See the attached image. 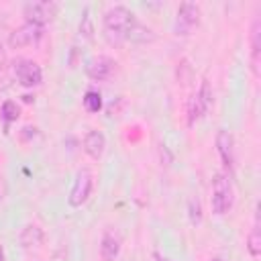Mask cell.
Masks as SVG:
<instances>
[{
	"instance_id": "6da1fadb",
	"label": "cell",
	"mask_w": 261,
	"mask_h": 261,
	"mask_svg": "<svg viewBox=\"0 0 261 261\" xmlns=\"http://www.w3.org/2000/svg\"><path fill=\"white\" fill-rule=\"evenodd\" d=\"M135 22V14L126 6H112L104 12V37L110 45H120L126 37V31Z\"/></svg>"
},
{
	"instance_id": "7a4b0ae2",
	"label": "cell",
	"mask_w": 261,
	"mask_h": 261,
	"mask_svg": "<svg viewBox=\"0 0 261 261\" xmlns=\"http://www.w3.org/2000/svg\"><path fill=\"white\" fill-rule=\"evenodd\" d=\"M212 212L218 216H224L234 202V192H232V184L228 179L226 173H216L212 179Z\"/></svg>"
},
{
	"instance_id": "3957f363",
	"label": "cell",
	"mask_w": 261,
	"mask_h": 261,
	"mask_svg": "<svg viewBox=\"0 0 261 261\" xmlns=\"http://www.w3.org/2000/svg\"><path fill=\"white\" fill-rule=\"evenodd\" d=\"M200 16H202V10L198 4L181 2L177 8V14H175V22H173L175 35H190L200 24Z\"/></svg>"
},
{
	"instance_id": "277c9868",
	"label": "cell",
	"mask_w": 261,
	"mask_h": 261,
	"mask_svg": "<svg viewBox=\"0 0 261 261\" xmlns=\"http://www.w3.org/2000/svg\"><path fill=\"white\" fill-rule=\"evenodd\" d=\"M22 14H24L27 22H35V24L43 27L45 22L53 20V16L57 14V4L55 2H49V0L27 2L22 6Z\"/></svg>"
},
{
	"instance_id": "5b68a950",
	"label": "cell",
	"mask_w": 261,
	"mask_h": 261,
	"mask_svg": "<svg viewBox=\"0 0 261 261\" xmlns=\"http://www.w3.org/2000/svg\"><path fill=\"white\" fill-rule=\"evenodd\" d=\"M43 37V27L35 24V22H24L18 29H14L8 37V45L12 49H20V47H29L35 45L39 39Z\"/></svg>"
},
{
	"instance_id": "8992f818",
	"label": "cell",
	"mask_w": 261,
	"mask_h": 261,
	"mask_svg": "<svg viewBox=\"0 0 261 261\" xmlns=\"http://www.w3.org/2000/svg\"><path fill=\"white\" fill-rule=\"evenodd\" d=\"M92 179H94V177H92V173H90L88 169H80V171L75 173V179H73V186H71L69 198H67L71 206H82V204L90 198L92 186H94Z\"/></svg>"
},
{
	"instance_id": "52a82bcc",
	"label": "cell",
	"mask_w": 261,
	"mask_h": 261,
	"mask_svg": "<svg viewBox=\"0 0 261 261\" xmlns=\"http://www.w3.org/2000/svg\"><path fill=\"white\" fill-rule=\"evenodd\" d=\"M14 75L18 80V84L24 86V88L39 86L41 80H43V71H41V67L33 59H18V61H14Z\"/></svg>"
},
{
	"instance_id": "ba28073f",
	"label": "cell",
	"mask_w": 261,
	"mask_h": 261,
	"mask_svg": "<svg viewBox=\"0 0 261 261\" xmlns=\"http://www.w3.org/2000/svg\"><path fill=\"white\" fill-rule=\"evenodd\" d=\"M216 151L220 155L222 165L228 171H232V163H234V141H232V135L226 128H220L216 133Z\"/></svg>"
},
{
	"instance_id": "9c48e42d",
	"label": "cell",
	"mask_w": 261,
	"mask_h": 261,
	"mask_svg": "<svg viewBox=\"0 0 261 261\" xmlns=\"http://www.w3.org/2000/svg\"><path fill=\"white\" fill-rule=\"evenodd\" d=\"M114 61L110 59V57H106V55H98V57H92L88 63H86V73H88V77H92V80H108L110 75H112V71H114Z\"/></svg>"
},
{
	"instance_id": "30bf717a",
	"label": "cell",
	"mask_w": 261,
	"mask_h": 261,
	"mask_svg": "<svg viewBox=\"0 0 261 261\" xmlns=\"http://www.w3.org/2000/svg\"><path fill=\"white\" fill-rule=\"evenodd\" d=\"M120 247H122V239L116 230L108 228L104 234H102V243H100V255L104 261H114L120 253Z\"/></svg>"
},
{
	"instance_id": "8fae6325",
	"label": "cell",
	"mask_w": 261,
	"mask_h": 261,
	"mask_svg": "<svg viewBox=\"0 0 261 261\" xmlns=\"http://www.w3.org/2000/svg\"><path fill=\"white\" fill-rule=\"evenodd\" d=\"M104 149H106V137L100 130H90L84 137V151L92 159H100L104 155Z\"/></svg>"
},
{
	"instance_id": "7c38bea8",
	"label": "cell",
	"mask_w": 261,
	"mask_h": 261,
	"mask_svg": "<svg viewBox=\"0 0 261 261\" xmlns=\"http://www.w3.org/2000/svg\"><path fill=\"white\" fill-rule=\"evenodd\" d=\"M124 41H130V43H153L155 41V33H153V29H149V27H145V24H141V22H133L130 24V29L126 31V37H124Z\"/></svg>"
},
{
	"instance_id": "4fadbf2b",
	"label": "cell",
	"mask_w": 261,
	"mask_h": 261,
	"mask_svg": "<svg viewBox=\"0 0 261 261\" xmlns=\"http://www.w3.org/2000/svg\"><path fill=\"white\" fill-rule=\"evenodd\" d=\"M261 18H255L251 24V65L255 75L259 73V51H261Z\"/></svg>"
},
{
	"instance_id": "5bb4252c",
	"label": "cell",
	"mask_w": 261,
	"mask_h": 261,
	"mask_svg": "<svg viewBox=\"0 0 261 261\" xmlns=\"http://www.w3.org/2000/svg\"><path fill=\"white\" fill-rule=\"evenodd\" d=\"M43 243V230L37 226V224H27L22 230H20V245L24 249H31V247H39Z\"/></svg>"
},
{
	"instance_id": "9a60e30c",
	"label": "cell",
	"mask_w": 261,
	"mask_h": 261,
	"mask_svg": "<svg viewBox=\"0 0 261 261\" xmlns=\"http://www.w3.org/2000/svg\"><path fill=\"white\" fill-rule=\"evenodd\" d=\"M247 249H249V255L251 257H259L261 253V232H259V214L255 216V222H253V228L247 237Z\"/></svg>"
},
{
	"instance_id": "2e32d148",
	"label": "cell",
	"mask_w": 261,
	"mask_h": 261,
	"mask_svg": "<svg viewBox=\"0 0 261 261\" xmlns=\"http://www.w3.org/2000/svg\"><path fill=\"white\" fill-rule=\"evenodd\" d=\"M208 110L204 108L202 100L198 98V94H194L190 100H188V124H194L196 120H200Z\"/></svg>"
},
{
	"instance_id": "e0dca14e",
	"label": "cell",
	"mask_w": 261,
	"mask_h": 261,
	"mask_svg": "<svg viewBox=\"0 0 261 261\" xmlns=\"http://www.w3.org/2000/svg\"><path fill=\"white\" fill-rule=\"evenodd\" d=\"M82 102H84V108H86L88 112H92V114L102 110V96H100V92H96V90H88V92L84 94Z\"/></svg>"
},
{
	"instance_id": "ac0fdd59",
	"label": "cell",
	"mask_w": 261,
	"mask_h": 261,
	"mask_svg": "<svg viewBox=\"0 0 261 261\" xmlns=\"http://www.w3.org/2000/svg\"><path fill=\"white\" fill-rule=\"evenodd\" d=\"M0 114H2L4 122L8 124V122H14V120L20 116V108H18V104H16V102L6 100V102L2 104V108H0Z\"/></svg>"
},
{
	"instance_id": "d6986e66",
	"label": "cell",
	"mask_w": 261,
	"mask_h": 261,
	"mask_svg": "<svg viewBox=\"0 0 261 261\" xmlns=\"http://www.w3.org/2000/svg\"><path fill=\"white\" fill-rule=\"evenodd\" d=\"M80 35L84 39H92L94 37V24H92V16H90V10L88 8L84 10L82 20H80Z\"/></svg>"
},
{
	"instance_id": "ffe728a7",
	"label": "cell",
	"mask_w": 261,
	"mask_h": 261,
	"mask_svg": "<svg viewBox=\"0 0 261 261\" xmlns=\"http://www.w3.org/2000/svg\"><path fill=\"white\" fill-rule=\"evenodd\" d=\"M188 216H190L192 224H200L202 222V206H200L198 198H190V202H188Z\"/></svg>"
},
{
	"instance_id": "44dd1931",
	"label": "cell",
	"mask_w": 261,
	"mask_h": 261,
	"mask_svg": "<svg viewBox=\"0 0 261 261\" xmlns=\"http://www.w3.org/2000/svg\"><path fill=\"white\" fill-rule=\"evenodd\" d=\"M196 94H198V98L202 100V104H204V108L208 110V108L212 106V100H214V98H212V88H210V84H208L206 80L202 82V86H200V90H198Z\"/></svg>"
},
{
	"instance_id": "7402d4cb",
	"label": "cell",
	"mask_w": 261,
	"mask_h": 261,
	"mask_svg": "<svg viewBox=\"0 0 261 261\" xmlns=\"http://www.w3.org/2000/svg\"><path fill=\"white\" fill-rule=\"evenodd\" d=\"M4 63H6V53H4V49H2V45H0V69L4 67Z\"/></svg>"
},
{
	"instance_id": "603a6c76",
	"label": "cell",
	"mask_w": 261,
	"mask_h": 261,
	"mask_svg": "<svg viewBox=\"0 0 261 261\" xmlns=\"http://www.w3.org/2000/svg\"><path fill=\"white\" fill-rule=\"evenodd\" d=\"M155 259H159V261H171V259H167V257H161L159 253H155Z\"/></svg>"
},
{
	"instance_id": "cb8c5ba5",
	"label": "cell",
	"mask_w": 261,
	"mask_h": 261,
	"mask_svg": "<svg viewBox=\"0 0 261 261\" xmlns=\"http://www.w3.org/2000/svg\"><path fill=\"white\" fill-rule=\"evenodd\" d=\"M0 261H4V249L0 247Z\"/></svg>"
},
{
	"instance_id": "d4e9b609",
	"label": "cell",
	"mask_w": 261,
	"mask_h": 261,
	"mask_svg": "<svg viewBox=\"0 0 261 261\" xmlns=\"http://www.w3.org/2000/svg\"><path fill=\"white\" fill-rule=\"evenodd\" d=\"M2 196H4V188H2V184H0V200H2Z\"/></svg>"
},
{
	"instance_id": "484cf974",
	"label": "cell",
	"mask_w": 261,
	"mask_h": 261,
	"mask_svg": "<svg viewBox=\"0 0 261 261\" xmlns=\"http://www.w3.org/2000/svg\"><path fill=\"white\" fill-rule=\"evenodd\" d=\"M212 261H222V259H220V257H214V259H212Z\"/></svg>"
}]
</instances>
